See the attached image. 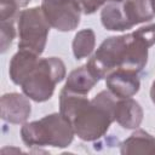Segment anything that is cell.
<instances>
[{
	"label": "cell",
	"instance_id": "5bb4252c",
	"mask_svg": "<svg viewBox=\"0 0 155 155\" xmlns=\"http://www.w3.org/2000/svg\"><path fill=\"white\" fill-rule=\"evenodd\" d=\"M96 35L90 28L78 31L73 40V53L76 59H82L88 57L94 50Z\"/></svg>",
	"mask_w": 155,
	"mask_h": 155
},
{
	"label": "cell",
	"instance_id": "e0dca14e",
	"mask_svg": "<svg viewBox=\"0 0 155 155\" xmlns=\"http://www.w3.org/2000/svg\"><path fill=\"white\" fill-rule=\"evenodd\" d=\"M81 7V11L86 15L94 13L99 7H102L104 4L114 2V1H122V0H78Z\"/></svg>",
	"mask_w": 155,
	"mask_h": 155
},
{
	"label": "cell",
	"instance_id": "2e32d148",
	"mask_svg": "<svg viewBox=\"0 0 155 155\" xmlns=\"http://www.w3.org/2000/svg\"><path fill=\"white\" fill-rule=\"evenodd\" d=\"M19 5L16 0H0V18L1 21H13L18 17Z\"/></svg>",
	"mask_w": 155,
	"mask_h": 155
},
{
	"label": "cell",
	"instance_id": "ba28073f",
	"mask_svg": "<svg viewBox=\"0 0 155 155\" xmlns=\"http://www.w3.org/2000/svg\"><path fill=\"white\" fill-rule=\"evenodd\" d=\"M0 107L2 120L15 125L24 124L31 113V105L27 96L16 92L5 93L0 99Z\"/></svg>",
	"mask_w": 155,
	"mask_h": 155
},
{
	"label": "cell",
	"instance_id": "277c9868",
	"mask_svg": "<svg viewBox=\"0 0 155 155\" xmlns=\"http://www.w3.org/2000/svg\"><path fill=\"white\" fill-rule=\"evenodd\" d=\"M65 74L62 59L57 57L40 58L36 67L22 82V91L35 102H46L52 97L56 85L65 78Z\"/></svg>",
	"mask_w": 155,
	"mask_h": 155
},
{
	"label": "cell",
	"instance_id": "9c48e42d",
	"mask_svg": "<svg viewBox=\"0 0 155 155\" xmlns=\"http://www.w3.org/2000/svg\"><path fill=\"white\" fill-rule=\"evenodd\" d=\"M127 29L149 22L155 17V10L151 0H122L119 2Z\"/></svg>",
	"mask_w": 155,
	"mask_h": 155
},
{
	"label": "cell",
	"instance_id": "3957f363",
	"mask_svg": "<svg viewBox=\"0 0 155 155\" xmlns=\"http://www.w3.org/2000/svg\"><path fill=\"white\" fill-rule=\"evenodd\" d=\"M74 134L71 124L61 113L25 122L21 128L22 140L28 147L67 148L73 142Z\"/></svg>",
	"mask_w": 155,
	"mask_h": 155
},
{
	"label": "cell",
	"instance_id": "7a4b0ae2",
	"mask_svg": "<svg viewBox=\"0 0 155 155\" xmlns=\"http://www.w3.org/2000/svg\"><path fill=\"white\" fill-rule=\"evenodd\" d=\"M117 98L103 90L91 101L87 94H78L62 88L59 93V113L71 124L74 133L85 142L103 137L115 121Z\"/></svg>",
	"mask_w": 155,
	"mask_h": 155
},
{
	"label": "cell",
	"instance_id": "7c38bea8",
	"mask_svg": "<svg viewBox=\"0 0 155 155\" xmlns=\"http://www.w3.org/2000/svg\"><path fill=\"white\" fill-rule=\"evenodd\" d=\"M99 80L101 79L97 78L91 71V69L85 64L69 73L63 88L73 93L87 94Z\"/></svg>",
	"mask_w": 155,
	"mask_h": 155
},
{
	"label": "cell",
	"instance_id": "8fae6325",
	"mask_svg": "<svg viewBox=\"0 0 155 155\" xmlns=\"http://www.w3.org/2000/svg\"><path fill=\"white\" fill-rule=\"evenodd\" d=\"M39 59V56L30 51L18 50V52L11 58L8 67V74L12 82L15 85H22V82L36 67Z\"/></svg>",
	"mask_w": 155,
	"mask_h": 155
},
{
	"label": "cell",
	"instance_id": "30bf717a",
	"mask_svg": "<svg viewBox=\"0 0 155 155\" xmlns=\"http://www.w3.org/2000/svg\"><path fill=\"white\" fill-rule=\"evenodd\" d=\"M115 121L126 130H136L143 121V109L140 104L130 98H117L115 105Z\"/></svg>",
	"mask_w": 155,
	"mask_h": 155
},
{
	"label": "cell",
	"instance_id": "d6986e66",
	"mask_svg": "<svg viewBox=\"0 0 155 155\" xmlns=\"http://www.w3.org/2000/svg\"><path fill=\"white\" fill-rule=\"evenodd\" d=\"M17 2H18V5H19V7H23V6H25V5H28V2L30 1V0H16Z\"/></svg>",
	"mask_w": 155,
	"mask_h": 155
},
{
	"label": "cell",
	"instance_id": "9a60e30c",
	"mask_svg": "<svg viewBox=\"0 0 155 155\" xmlns=\"http://www.w3.org/2000/svg\"><path fill=\"white\" fill-rule=\"evenodd\" d=\"M1 53H5L15 39L13 21H1Z\"/></svg>",
	"mask_w": 155,
	"mask_h": 155
},
{
	"label": "cell",
	"instance_id": "4fadbf2b",
	"mask_svg": "<svg viewBox=\"0 0 155 155\" xmlns=\"http://www.w3.org/2000/svg\"><path fill=\"white\" fill-rule=\"evenodd\" d=\"M120 151L128 154H155V138L143 130H137L120 144Z\"/></svg>",
	"mask_w": 155,
	"mask_h": 155
},
{
	"label": "cell",
	"instance_id": "8992f818",
	"mask_svg": "<svg viewBox=\"0 0 155 155\" xmlns=\"http://www.w3.org/2000/svg\"><path fill=\"white\" fill-rule=\"evenodd\" d=\"M41 8L50 25L59 31H71L80 23L82 11L78 0H42Z\"/></svg>",
	"mask_w": 155,
	"mask_h": 155
},
{
	"label": "cell",
	"instance_id": "ffe728a7",
	"mask_svg": "<svg viewBox=\"0 0 155 155\" xmlns=\"http://www.w3.org/2000/svg\"><path fill=\"white\" fill-rule=\"evenodd\" d=\"M153 1V7H154V10H155V0H151Z\"/></svg>",
	"mask_w": 155,
	"mask_h": 155
},
{
	"label": "cell",
	"instance_id": "6da1fadb",
	"mask_svg": "<svg viewBox=\"0 0 155 155\" xmlns=\"http://www.w3.org/2000/svg\"><path fill=\"white\" fill-rule=\"evenodd\" d=\"M155 44V23L119 36L105 39L86 65L99 79L124 68L142 71L148 62V48Z\"/></svg>",
	"mask_w": 155,
	"mask_h": 155
},
{
	"label": "cell",
	"instance_id": "52a82bcc",
	"mask_svg": "<svg viewBox=\"0 0 155 155\" xmlns=\"http://www.w3.org/2000/svg\"><path fill=\"white\" fill-rule=\"evenodd\" d=\"M105 85L116 98H130L134 96L140 87L138 73L124 68L113 70L108 74Z\"/></svg>",
	"mask_w": 155,
	"mask_h": 155
},
{
	"label": "cell",
	"instance_id": "ac0fdd59",
	"mask_svg": "<svg viewBox=\"0 0 155 155\" xmlns=\"http://www.w3.org/2000/svg\"><path fill=\"white\" fill-rule=\"evenodd\" d=\"M150 98H151L153 103L155 104V80H154V82L151 85V88H150Z\"/></svg>",
	"mask_w": 155,
	"mask_h": 155
},
{
	"label": "cell",
	"instance_id": "5b68a950",
	"mask_svg": "<svg viewBox=\"0 0 155 155\" xmlns=\"http://www.w3.org/2000/svg\"><path fill=\"white\" fill-rule=\"evenodd\" d=\"M17 19L19 36L18 48L27 50L40 56L45 50L51 27L42 12L41 6L21 11Z\"/></svg>",
	"mask_w": 155,
	"mask_h": 155
}]
</instances>
